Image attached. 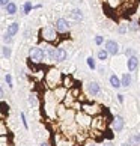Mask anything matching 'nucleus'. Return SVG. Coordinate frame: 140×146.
I'll return each mask as SVG.
<instances>
[{
	"label": "nucleus",
	"instance_id": "obj_1",
	"mask_svg": "<svg viewBox=\"0 0 140 146\" xmlns=\"http://www.w3.org/2000/svg\"><path fill=\"white\" fill-rule=\"evenodd\" d=\"M44 82H45V86L50 90H54L56 88L62 86L63 83V75L60 74V71L56 68H50L47 69V72L44 74Z\"/></svg>",
	"mask_w": 140,
	"mask_h": 146
},
{
	"label": "nucleus",
	"instance_id": "obj_2",
	"mask_svg": "<svg viewBox=\"0 0 140 146\" xmlns=\"http://www.w3.org/2000/svg\"><path fill=\"white\" fill-rule=\"evenodd\" d=\"M75 122H77V127L80 129H90L92 128V122H94V117L84 113L83 110H80L75 113Z\"/></svg>",
	"mask_w": 140,
	"mask_h": 146
},
{
	"label": "nucleus",
	"instance_id": "obj_3",
	"mask_svg": "<svg viewBox=\"0 0 140 146\" xmlns=\"http://www.w3.org/2000/svg\"><path fill=\"white\" fill-rule=\"evenodd\" d=\"M29 57H30V62L35 63V65H39L44 62L45 57V50L41 47H32L30 51H29Z\"/></svg>",
	"mask_w": 140,
	"mask_h": 146
},
{
	"label": "nucleus",
	"instance_id": "obj_4",
	"mask_svg": "<svg viewBox=\"0 0 140 146\" xmlns=\"http://www.w3.org/2000/svg\"><path fill=\"white\" fill-rule=\"evenodd\" d=\"M82 110L84 113H88V115H90L92 117L98 116V115H103V107L100 104H96V102H83Z\"/></svg>",
	"mask_w": 140,
	"mask_h": 146
},
{
	"label": "nucleus",
	"instance_id": "obj_5",
	"mask_svg": "<svg viewBox=\"0 0 140 146\" xmlns=\"http://www.w3.org/2000/svg\"><path fill=\"white\" fill-rule=\"evenodd\" d=\"M57 33L59 32L56 30V27H53V26H45V27L42 29V32H41L42 38H44L45 41H48V42L56 41L57 39Z\"/></svg>",
	"mask_w": 140,
	"mask_h": 146
},
{
	"label": "nucleus",
	"instance_id": "obj_6",
	"mask_svg": "<svg viewBox=\"0 0 140 146\" xmlns=\"http://www.w3.org/2000/svg\"><path fill=\"white\" fill-rule=\"evenodd\" d=\"M107 127V122H105V117L104 115H98L94 117V122H92V128L94 131H100V133H104V129Z\"/></svg>",
	"mask_w": 140,
	"mask_h": 146
},
{
	"label": "nucleus",
	"instance_id": "obj_7",
	"mask_svg": "<svg viewBox=\"0 0 140 146\" xmlns=\"http://www.w3.org/2000/svg\"><path fill=\"white\" fill-rule=\"evenodd\" d=\"M54 27L59 33H66V32H69V23L65 18H57L54 23Z\"/></svg>",
	"mask_w": 140,
	"mask_h": 146
},
{
	"label": "nucleus",
	"instance_id": "obj_8",
	"mask_svg": "<svg viewBox=\"0 0 140 146\" xmlns=\"http://www.w3.org/2000/svg\"><path fill=\"white\" fill-rule=\"evenodd\" d=\"M105 50L109 51L110 56H116L117 53H119V45H117L116 41L113 39H107L105 41Z\"/></svg>",
	"mask_w": 140,
	"mask_h": 146
},
{
	"label": "nucleus",
	"instance_id": "obj_9",
	"mask_svg": "<svg viewBox=\"0 0 140 146\" xmlns=\"http://www.w3.org/2000/svg\"><path fill=\"white\" fill-rule=\"evenodd\" d=\"M123 127H125V121H123V117L122 116H116V117H113V121H111V128H113V131H116V133H121Z\"/></svg>",
	"mask_w": 140,
	"mask_h": 146
},
{
	"label": "nucleus",
	"instance_id": "obj_10",
	"mask_svg": "<svg viewBox=\"0 0 140 146\" xmlns=\"http://www.w3.org/2000/svg\"><path fill=\"white\" fill-rule=\"evenodd\" d=\"M66 50L65 48H62V47H57L56 48V54H54V60L53 62H56V63H62V62H65L66 60Z\"/></svg>",
	"mask_w": 140,
	"mask_h": 146
},
{
	"label": "nucleus",
	"instance_id": "obj_11",
	"mask_svg": "<svg viewBox=\"0 0 140 146\" xmlns=\"http://www.w3.org/2000/svg\"><path fill=\"white\" fill-rule=\"evenodd\" d=\"M86 89H88V94L92 95V96H96L101 92V86L96 83V82H89L86 84Z\"/></svg>",
	"mask_w": 140,
	"mask_h": 146
},
{
	"label": "nucleus",
	"instance_id": "obj_12",
	"mask_svg": "<svg viewBox=\"0 0 140 146\" xmlns=\"http://www.w3.org/2000/svg\"><path fill=\"white\" fill-rule=\"evenodd\" d=\"M127 66H128V71H136V69H137V66H139V59H137L136 56H131V57H128Z\"/></svg>",
	"mask_w": 140,
	"mask_h": 146
},
{
	"label": "nucleus",
	"instance_id": "obj_13",
	"mask_svg": "<svg viewBox=\"0 0 140 146\" xmlns=\"http://www.w3.org/2000/svg\"><path fill=\"white\" fill-rule=\"evenodd\" d=\"M110 86H111V88H115V89L122 88V82L119 80V77H117L116 74H111L110 75Z\"/></svg>",
	"mask_w": 140,
	"mask_h": 146
},
{
	"label": "nucleus",
	"instance_id": "obj_14",
	"mask_svg": "<svg viewBox=\"0 0 140 146\" xmlns=\"http://www.w3.org/2000/svg\"><path fill=\"white\" fill-rule=\"evenodd\" d=\"M62 86H65V88H66L68 90L74 88L75 83H74V80H72L71 75H63V83H62Z\"/></svg>",
	"mask_w": 140,
	"mask_h": 146
},
{
	"label": "nucleus",
	"instance_id": "obj_15",
	"mask_svg": "<svg viewBox=\"0 0 140 146\" xmlns=\"http://www.w3.org/2000/svg\"><path fill=\"white\" fill-rule=\"evenodd\" d=\"M44 50H45V57H47V59H50V60H54L56 48H54V47H51V45H47Z\"/></svg>",
	"mask_w": 140,
	"mask_h": 146
},
{
	"label": "nucleus",
	"instance_id": "obj_16",
	"mask_svg": "<svg viewBox=\"0 0 140 146\" xmlns=\"http://www.w3.org/2000/svg\"><path fill=\"white\" fill-rule=\"evenodd\" d=\"M18 29H20L18 23H12V24H9V26H8V32H6V35H9V36H14V35H17Z\"/></svg>",
	"mask_w": 140,
	"mask_h": 146
},
{
	"label": "nucleus",
	"instance_id": "obj_17",
	"mask_svg": "<svg viewBox=\"0 0 140 146\" xmlns=\"http://www.w3.org/2000/svg\"><path fill=\"white\" fill-rule=\"evenodd\" d=\"M128 143H130L131 146H140V133L133 134V136L128 139Z\"/></svg>",
	"mask_w": 140,
	"mask_h": 146
},
{
	"label": "nucleus",
	"instance_id": "obj_18",
	"mask_svg": "<svg viewBox=\"0 0 140 146\" xmlns=\"http://www.w3.org/2000/svg\"><path fill=\"white\" fill-rule=\"evenodd\" d=\"M5 8H6V14L8 15H14V14H17V5H15V3H12V2H11L9 5H6V6H5Z\"/></svg>",
	"mask_w": 140,
	"mask_h": 146
},
{
	"label": "nucleus",
	"instance_id": "obj_19",
	"mask_svg": "<svg viewBox=\"0 0 140 146\" xmlns=\"http://www.w3.org/2000/svg\"><path fill=\"white\" fill-rule=\"evenodd\" d=\"M121 82H122V88H128V86L131 84V74H128V72L123 74Z\"/></svg>",
	"mask_w": 140,
	"mask_h": 146
},
{
	"label": "nucleus",
	"instance_id": "obj_20",
	"mask_svg": "<svg viewBox=\"0 0 140 146\" xmlns=\"http://www.w3.org/2000/svg\"><path fill=\"white\" fill-rule=\"evenodd\" d=\"M71 18L75 20V21H82L83 20V12L80 9H74L71 12Z\"/></svg>",
	"mask_w": 140,
	"mask_h": 146
},
{
	"label": "nucleus",
	"instance_id": "obj_21",
	"mask_svg": "<svg viewBox=\"0 0 140 146\" xmlns=\"http://www.w3.org/2000/svg\"><path fill=\"white\" fill-rule=\"evenodd\" d=\"M29 106L30 107H35L36 104H38V94H36V92H32V94L29 95Z\"/></svg>",
	"mask_w": 140,
	"mask_h": 146
},
{
	"label": "nucleus",
	"instance_id": "obj_22",
	"mask_svg": "<svg viewBox=\"0 0 140 146\" xmlns=\"http://www.w3.org/2000/svg\"><path fill=\"white\" fill-rule=\"evenodd\" d=\"M11 54H12V51H11V47L3 45V47H2V56H3L5 59H9Z\"/></svg>",
	"mask_w": 140,
	"mask_h": 146
},
{
	"label": "nucleus",
	"instance_id": "obj_23",
	"mask_svg": "<svg viewBox=\"0 0 140 146\" xmlns=\"http://www.w3.org/2000/svg\"><path fill=\"white\" fill-rule=\"evenodd\" d=\"M109 56H110V54H109V51H107L105 48H104V50H98V59H100L101 62H104Z\"/></svg>",
	"mask_w": 140,
	"mask_h": 146
},
{
	"label": "nucleus",
	"instance_id": "obj_24",
	"mask_svg": "<svg viewBox=\"0 0 140 146\" xmlns=\"http://www.w3.org/2000/svg\"><path fill=\"white\" fill-rule=\"evenodd\" d=\"M86 62H88V66H89L90 69H95V68H96V63H95V59H94L92 56H89L88 59H86Z\"/></svg>",
	"mask_w": 140,
	"mask_h": 146
},
{
	"label": "nucleus",
	"instance_id": "obj_25",
	"mask_svg": "<svg viewBox=\"0 0 140 146\" xmlns=\"http://www.w3.org/2000/svg\"><path fill=\"white\" fill-rule=\"evenodd\" d=\"M2 121L5 119V116H6V111H9V106H6V102L5 101H2Z\"/></svg>",
	"mask_w": 140,
	"mask_h": 146
},
{
	"label": "nucleus",
	"instance_id": "obj_26",
	"mask_svg": "<svg viewBox=\"0 0 140 146\" xmlns=\"http://www.w3.org/2000/svg\"><path fill=\"white\" fill-rule=\"evenodd\" d=\"M5 82L8 83V88H14V83H12V77H11V74H5Z\"/></svg>",
	"mask_w": 140,
	"mask_h": 146
},
{
	"label": "nucleus",
	"instance_id": "obj_27",
	"mask_svg": "<svg viewBox=\"0 0 140 146\" xmlns=\"http://www.w3.org/2000/svg\"><path fill=\"white\" fill-rule=\"evenodd\" d=\"M20 116H21V122H23L24 129H29V123H27V119H26V115L24 113H20Z\"/></svg>",
	"mask_w": 140,
	"mask_h": 146
},
{
	"label": "nucleus",
	"instance_id": "obj_28",
	"mask_svg": "<svg viewBox=\"0 0 140 146\" xmlns=\"http://www.w3.org/2000/svg\"><path fill=\"white\" fill-rule=\"evenodd\" d=\"M32 8H33V6H32V2H26L24 3V14H29Z\"/></svg>",
	"mask_w": 140,
	"mask_h": 146
},
{
	"label": "nucleus",
	"instance_id": "obj_29",
	"mask_svg": "<svg viewBox=\"0 0 140 146\" xmlns=\"http://www.w3.org/2000/svg\"><path fill=\"white\" fill-rule=\"evenodd\" d=\"M103 42H104V38H103V36H96V38H95V44H96V45H101Z\"/></svg>",
	"mask_w": 140,
	"mask_h": 146
},
{
	"label": "nucleus",
	"instance_id": "obj_30",
	"mask_svg": "<svg viewBox=\"0 0 140 146\" xmlns=\"http://www.w3.org/2000/svg\"><path fill=\"white\" fill-rule=\"evenodd\" d=\"M125 56H127V57H131V56H134V50H133V48H127Z\"/></svg>",
	"mask_w": 140,
	"mask_h": 146
},
{
	"label": "nucleus",
	"instance_id": "obj_31",
	"mask_svg": "<svg viewBox=\"0 0 140 146\" xmlns=\"http://www.w3.org/2000/svg\"><path fill=\"white\" fill-rule=\"evenodd\" d=\"M2 136H6V125H5L3 121H2Z\"/></svg>",
	"mask_w": 140,
	"mask_h": 146
},
{
	"label": "nucleus",
	"instance_id": "obj_32",
	"mask_svg": "<svg viewBox=\"0 0 140 146\" xmlns=\"http://www.w3.org/2000/svg\"><path fill=\"white\" fill-rule=\"evenodd\" d=\"M0 146H8V143H6V136H2V142H0Z\"/></svg>",
	"mask_w": 140,
	"mask_h": 146
},
{
	"label": "nucleus",
	"instance_id": "obj_33",
	"mask_svg": "<svg viewBox=\"0 0 140 146\" xmlns=\"http://www.w3.org/2000/svg\"><path fill=\"white\" fill-rule=\"evenodd\" d=\"M127 29H128V27H125V26H121V27L117 29V32H119V33H125Z\"/></svg>",
	"mask_w": 140,
	"mask_h": 146
},
{
	"label": "nucleus",
	"instance_id": "obj_34",
	"mask_svg": "<svg viewBox=\"0 0 140 146\" xmlns=\"http://www.w3.org/2000/svg\"><path fill=\"white\" fill-rule=\"evenodd\" d=\"M0 3H2V6H6V5H9L11 2L9 0H0Z\"/></svg>",
	"mask_w": 140,
	"mask_h": 146
},
{
	"label": "nucleus",
	"instance_id": "obj_35",
	"mask_svg": "<svg viewBox=\"0 0 140 146\" xmlns=\"http://www.w3.org/2000/svg\"><path fill=\"white\" fill-rule=\"evenodd\" d=\"M117 101H119L121 104L123 102V95H122V94H119V95H117Z\"/></svg>",
	"mask_w": 140,
	"mask_h": 146
},
{
	"label": "nucleus",
	"instance_id": "obj_36",
	"mask_svg": "<svg viewBox=\"0 0 140 146\" xmlns=\"http://www.w3.org/2000/svg\"><path fill=\"white\" fill-rule=\"evenodd\" d=\"M121 146H131V145H130V143H128V142H125V143H122Z\"/></svg>",
	"mask_w": 140,
	"mask_h": 146
},
{
	"label": "nucleus",
	"instance_id": "obj_37",
	"mask_svg": "<svg viewBox=\"0 0 140 146\" xmlns=\"http://www.w3.org/2000/svg\"><path fill=\"white\" fill-rule=\"evenodd\" d=\"M39 146H50V143H41Z\"/></svg>",
	"mask_w": 140,
	"mask_h": 146
},
{
	"label": "nucleus",
	"instance_id": "obj_38",
	"mask_svg": "<svg viewBox=\"0 0 140 146\" xmlns=\"http://www.w3.org/2000/svg\"><path fill=\"white\" fill-rule=\"evenodd\" d=\"M104 146H113V145H111V143L109 142V143H104Z\"/></svg>",
	"mask_w": 140,
	"mask_h": 146
},
{
	"label": "nucleus",
	"instance_id": "obj_39",
	"mask_svg": "<svg viewBox=\"0 0 140 146\" xmlns=\"http://www.w3.org/2000/svg\"><path fill=\"white\" fill-rule=\"evenodd\" d=\"M88 146H96V145H95V143H94V145H88Z\"/></svg>",
	"mask_w": 140,
	"mask_h": 146
}]
</instances>
